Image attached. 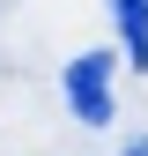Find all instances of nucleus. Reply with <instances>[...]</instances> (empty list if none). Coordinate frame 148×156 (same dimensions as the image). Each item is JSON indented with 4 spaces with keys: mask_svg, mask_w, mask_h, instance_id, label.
<instances>
[{
    "mask_svg": "<svg viewBox=\"0 0 148 156\" xmlns=\"http://www.w3.org/2000/svg\"><path fill=\"white\" fill-rule=\"evenodd\" d=\"M67 104L82 126H111V52H74L67 67Z\"/></svg>",
    "mask_w": 148,
    "mask_h": 156,
    "instance_id": "nucleus-1",
    "label": "nucleus"
},
{
    "mask_svg": "<svg viewBox=\"0 0 148 156\" xmlns=\"http://www.w3.org/2000/svg\"><path fill=\"white\" fill-rule=\"evenodd\" d=\"M111 15H119L126 60H133V67H148V0H111Z\"/></svg>",
    "mask_w": 148,
    "mask_h": 156,
    "instance_id": "nucleus-2",
    "label": "nucleus"
},
{
    "mask_svg": "<svg viewBox=\"0 0 148 156\" xmlns=\"http://www.w3.org/2000/svg\"><path fill=\"white\" fill-rule=\"evenodd\" d=\"M119 156H148V134H141V141H126V149H119Z\"/></svg>",
    "mask_w": 148,
    "mask_h": 156,
    "instance_id": "nucleus-3",
    "label": "nucleus"
}]
</instances>
